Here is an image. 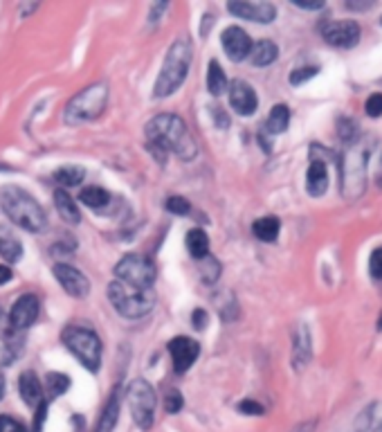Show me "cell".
I'll list each match as a JSON object with an SVG mask.
<instances>
[{"instance_id":"5bb4252c","label":"cell","mask_w":382,"mask_h":432,"mask_svg":"<svg viewBox=\"0 0 382 432\" xmlns=\"http://www.w3.org/2000/svg\"><path fill=\"white\" fill-rule=\"evenodd\" d=\"M54 277L63 286V291L72 297H86L88 293H91V282L86 280V275L68 264H56Z\"/></svg>"},{"instance_id":"74e56055","label":"cell","mask_w":382,"mask_h":432,"mask_svg":"<svg viewBox=\"0 0 382 432\" xmlns=\"http://www.w3.org/2000/svg\"><path fill=\"white\" fill-rule=\"evenodd\" d=\"M239 410L243 414H252V417H261V414L265 412L263 410V405L261 403H256V401H252V398H246V401H241L239 403Z\"/></svg>"},{"instance_id":"d6a6232c","label":"cell","mask_w":382,"mask_h":432,"mask_svg":"<svg viewBox=\"0 0 382 432\" xmlns=\"http://www.w3.org/2000/svg\"><path fill=\"white\" fill-rule=\"evenodd\" d=\"M182 405H184L182 394L178 392L176 387H169L167 392H165V412H169V414H178V412L182 410Z\"/></svg>"},{"instance_id":"f1b7e54d","label":"cell","mask_w":382,"mask_h":432,"mask_svg":"<svg viewBox=\"0 0 382 432\" xmlns=\"http://www.w3.org/2000/svg\"><path fill=\"white\" fill-rule=\"evenodd\" d=\"M200 277L205 284H216L218 277H221V262L216 257L207 255L205 259H200Z\"/></svg>"},{"instance_id":"60d3db41","label":"cell","mask_w":382,"mask_h":432,"mask_svg":"<svg viewBox=\"0 0 382 432\" xmlns=\"http://www.w3.org/2000/svg\"><path fill=\"white\" fill-rule=\"evenodd\" d=\"M211 115H214L216 126H221V128H227V126H230V117L225 115V111L221 109V106H211Z\"/></svg>"},{"instance_id":"83f0119b","label":"cell","mask_w":382,"mask_h":432,"mask_svg":"<svg viewBox=\"0 0 382 432\" xmlns=\"http://www.w3.org/2000/svg\"><path fill=\"white\" fill-rule=\"evenodd\" d=\"M117 417H119V394L112 392L110 401H108V405H106V410L102 414V421H99L97 432H110L112 428H115Z\"/></svg>"},{"instance_id":"f546056e","label":"cell","mask_w":382,"mask_h":432,"mask_svg":"<svg viewBox=\"0 0 382 432\" xmlns=\"http://www.w3.org/2000/svg\"><path fill=\"white\" fill-rule=\"evenodd\" d=\"M0 255H3L5 262L14 264L23 257V246L12 236H5V239H0Z\"/></svg>"},{"instance_id":"9c48e42d","label":"cell","mask_w":382,"mask_h":432,"mask_svg":"<svg viewBox=\"0 0 382 432\" xmlns=\"http://www.w3.org/2000/svg\"><path fill=\"white\" fill-rule=\"evenodd\" d=\"M126 396H128V410H131L135 426L140 430H149L153 426V419H156V405H158V398H156V392H153L151 383H146L144 378L131 380L128 383Z\"/></svg>"},{"instance_id":"681fc988","label":"cell","mask_w":382,"mask_h":432,"mask_svg":"<svg viewBox=\"0 0 382 432\" xmlns=\"http://www.w3.org/2000/svg\"><path fill=\"white\" fill-rule=\"evenodd\" d=\"M378 329L382 331V313H380V317H378Z\"/></svg>"},{"instance_id":"30bf717a","label":"cell","mask_w":382,"mask_h":432,"mask_svg":"<svg viewBox=\"0 0 382 432\" xmlns=\"http://www.w3.org/2000/svg\"><path fill=\"white\" fill-rule=\"evenodd\" d=\"M324 41L339 50H351L360 43V25L355 21H329L320 27Z\"/></svg>"},{"instance_id":"8992f818","label":"cell","mask_w":382,"mask_h":432,"mask_svg":"<svg viewBox=\"0 0 382 432\" xmlns=\"http://www.w3.org/2000/svg\"><path fill=\"white\" fill-rule=\"evenodd\" d=\"M108 299L115 306V311L121 317H126V320H140V317L149 315L153 311V306H156V293H153V288L140 291L126 286L121 282L108 284Z\"/></svg>"},{"instance_id":"1f68e13d","label":"cell","mask_w":382,"mask_h":432,"mask_svg":"<svg viewBox=\"0 0 382 432\" xmlns=\"http://www.w3.org/2000/svg\"><path fill=\"white\" fill-rule=\"evenodd\" d=\"M337 133H339V140H342L344 144H351V142L357 140V137H360V128H357V122L355 120L342 117V120H339Z\"/></svg>"},{"instance_id":"7c38bea8","label":"cell","mask_w":382,"mask_h":432,"mask_svg":"<svg viewBox=\"0 0 382 432\" xmlns=\"http://www.w3.org/2000/svg\"><path fill=\"white\" fill-rule=\"evenodd\" d=\"M169 354L174 358V370L176 374H184L189 367L196 363V358L200 354V345L193 338L187 336H178L169 342Z\"/></svg>"},{"instance_id":"9a60e30c","label":"cell","mask_w":382,"mask_h":432,"mask_svg":"<svg viewBox=\"0 0 382 432\" xmlns=\"http://www.w3.org/2000/svg\"><path fill=\"white\" fill-rule=\"evenodd\" d=\"M227 12L237 19L254 21V23H272L277 16V7L270 3H246V0H237V3H227Z\"/></svg>"},{"instance_id":"bcb514c9","label":"cell","mask_w":382,"mask_h":432,"mask_svg":"<svg viewBox=\"0 0 382 432\" xmlns=\"http://www.w3.org/2000/svg\"><path fill=\"white\" fill-rule=\"evenodd\" d=\"M211 23H214V19H211V14H207V16H205V25L200 27V36H207V32H209V27H211Z\"/></svg>"},{"instance_id":"d4e9b609","label":"cell","mask_w":382,"mask_h":432,"mask_svg":"<svg viewBox=\"0 0 382 432\" xmlns=\"http://www.w3.org/2000/svg\"><path fill=\"white\" fill-rule=\"evenodd\" d=\"M187 250L193 259H205L209 255V239L202 230H189L187 234Z\"/></svg>"},{"instance_id":"7402d4cb","label":"cell","mask_w":382,"mask_h":432,"mask_svg":"<svg viewBox=\"0 0 382 432\" xmlns=\"http://www.w3.org/2000/svg\"><path fill=\"white\" fill-rule=\"evenodd\" d=\"M54 203H56V209H59V214L63 216V221H68V223H79L81 221V214H79L77 203H75V198H72L66 190H56L54 192Z\"/></svg>"},{"instance_id":"f907efd6","label":"cell","mask_w":382,"mask_h":432,"mask_svg":"<svg viewBox=\"0 0 382 432\" xmlns=\"http://www.w3.org/2000/svg\"><path fill=\"white\" fill-rule=\"evenodd\" d=\"M0 317H3V308H0Z\"/></svg>"},{"instance_id":"5b68a950","label":"cell","mask_w":382,"mask_h":432,"mask_svg":"<svg viewBox=\"0 0 382 432\" xmlns=\"http://www.w3.org/2000/svg\"><path fill=\"white\" fill-rule=\"evenodd\" d=\"M108 86L106 84H93L84 88L81 93H77L66 106V113H63V120H66L68 126H79L84 122H93L102 115L108 106Z\"/></svg>"},{"instance_id":"7dc6e473","label":"cell","mask_w":382,"mask_h":432,"mask_svg":"<svg viewBox=\"0 0 382 432\" xmlns=\"http://www.w3.org/2000/svg\"><path fill=\"white\" fill-rule=\"evenodd\" d=\"M5 394V378H3V374H0V398H3Z\"/></svg>"},{"instance_id":"7bdbcfd3","label":"cell","mask_w":382,"mask_h":432,"mask_svg":"<svg viewBox=\"0 0 382 432\" xmlns=\"http://www.w3.org/2000/svg\"><path fill=\"white\" fill-rule=\"evenodd\" d=\"M10 280H12V268L0 264V286H3V284H7Z\"/></svg>"},{"instance_id":"2e32d148","label":"cell","mask_w":382,"mask_h":432,"mask_svg":"<svg viewBox=\"0 0 382 432\" xmlns=\"http://www.w3.org/2000/svg\"><path fill=\"white\" fill-rule=\"evenodd\" d=\"M223 47H225V52L227 56H230L232 61H243V59H248L250 56V50H252V38L246 30H241L237 25H232V27H227L223 32Z\"/></svg>"},{"instance_id":"b9f144b4","label":"cell","mask_w":382,"mask_h":432,"mask_svg":"<svg viewBox=\"0 0 382 432\" xmlns=\"http://www.w3.org/2000/svg\"><path fill=\"white\" fill-rule=\"evenodd\" d=\"M45 412H47V401H43V403H40V405H38V410H36V419H34V432H40V430H43Z\"/></svg>"},{"instance_id":"ba28073f","label":"cell","mask_w":382,"mask_h":432,"mask_svg":"<svg viewBox=\"0 0 382 432\" xmlns=\"http://www.w3.org/2000/svg\"><path fill=\"white\" fill-rule=\"evenodd\" d=\"M115 277L117 282L126 284V286L131 288L149 291L153 288V284H156L158 268L153 264V259L146 255H126L124 259H119V264L115 266Z\"/></svg>"},{"instance_id":"4dcf8cb0","label":"cell","mask_w":382,"mask_h":432,"mask_svg":"<svg viewBox=\"0 0 382 432\" xmlns=\"http://www.w3.org/2000/svg\"><path fill=\"white\" fill-rule=\"evenodd\" d=\"M68 387H70V378L66 374H54V372L47 374V394H50V398L66 394Z\"/></svg>"},{"instance_id":"cb8c5ba5","label":"cell","mask_w":382,"mask_h":432,"mask_svg":"<svg viewBox=\"0 0 382 432\" xmlns=\"http://www.w3.org/2000/svg\"><path fill=\"white\" fill-rule=\"evenodd\" d=\"M227 88H230V84H227V75L225 70L221 68V63H218L216 59L209 61V68H207V91L211 95H223Z\"/></svg>"},{"instance_id":"c3c4849f","label":"cell","mask_w":382,"mask_h":432,"mask_svg":"<svg viewBox=\"0 0 382 432\" xmlns=\"http://www.w3.org/2000/svg\"><path fill=\"white\" fill-rule=\"evenodd\" d=\"M367 432H382V423H380V426H376V428H371V430H367Z\"/></svg>"},{"instance_id":"7a4b0ae2","label":"cell","mask_w":382,"mask_h":432,"mask_svg":"<svg viewBox=\"0 0 382 432\" xmlns=\"http://www.w3.org/2000/svg\"><path fill=\"white\" fill-rule=\"evenodd\" d=\"M0 207H3L5 214L10 216V221L23 227V230H27V232L45 230L47 218H45L43 207L34 201L32 194L21 190V187H16V185L3 187V190H0Z\"/></svg>"},{"instance_id":"484cf974","label":"cell","mask_w":382,"mask_h":432,"mask_svg":"<svg viewBox=\"0 0 382 432\" xmlns=\"http://www.w3.org/2000/svg\"><path fill=\"white\" fill-rule=\"evenodd\" d=\"M84 176H86L84 167H75V165H68V167H61L54 171V181H56V185H61L63 190H66V187L79 185L84 181Z\"/></svg>"},{"instance_id":"e575fe53","label":"cell","mask_w":382,"mask_h":432,"mask_svg":"<svg viewBox=\"0 0 382 432\" xmlns=\"http://www.w3.org/2000/svg\"><path fill=\"white\" fill-rule=\"evenodd\" d=\"M167 209L171 212V214H178V216H184V214H189V201L182 198V196H171L167 201Z\"/></svg>"},{"instance_id":"52a82bcc","label":"cell","mask_w":382,"mask_h":432,"mask_svg":"<svg viewBox=\"0 0 382 432\" xmlns=\"http://www.w3.org/2000/svg\"><path fill=\"white\" fill-rule=\"evenodd\" d=\"M63 345L68 347V352L77 358V361L86 367V370L97 372L102 367V340L95 331L86 327H66L61 333Z\"/></svg>"},{"instance_id":"e0dca14e","label":"cell","mask_w":382,"mask_h":432,"mask_svg":"<svg viewBox=\"0 0 382 432\" xmlns=\"http://www.w3.org/2000/svg\"><path fill=\"white\" fill-rule=\"evenodd\" d=\"M313 358V342H311V329L304 322H299L292 333V367L299 372L311 363Z\"/></svg>"},{"instance_id":"603a6c76","label":"cell","mask_w":382,"mask_h":432,"mask_svg":"<svg viewBox=\"0 0 382 432\" xmlns=\"http://www.w3.org/2000/svg\"><path fill=\"white\" fill-rule=\"evenodd\" d=\"M290 124V111L286 104H277L272 106L270 115H267V122H265V131L270 135H279L288 128Z\"/></svg>"},{"instance_id":"4fadbf2b","label":"cell","mask_w":382,"mask_h":432,"mask_svg":"<svg viewBox=\"0 0 382 432\" xmlns=\"http://www.w3.org/2000/svg\"><path fill=\"white\" fill-rule=\"evenodd\" d=\"M40 313V302L36 295H21L14 302L12 311H10V324L14 329H27L36 322V317Z\"/></svg>"},{"instance_id":"ac0fdd59","label":"cell","mask_w":382,"mask_h":432,"mask_svg":"<svg viewBox=\"0 0 382 432\" xmlns=\"http://www.w3.org/2000/svg\"><path fill=\"white\" fill-rule=\"evenodd\" d=\"M329 190V167L326 162L322 158H313L311 167H308V174H306V192L311 194V196L320 198L324 196Z\"/></svg>"},{"instance_id":"8fae6325","label":"cell","mask_w":382,"mask_h":432,"mask_svg":"<svg viewBox=\"0 0 382 432\" xmlns=\"http://www.w3.org/2000/svg\"><path fill=\"white\" fill-rule=\"evenodd\" d=\"M227 93H230V106L239 113V115L250 117V115H254L256 113L259 97L254 93V88H252L248 81H243V79L232 81L230 88H227Z\"/></svg>"},{"instance_id":"d6986e66","label":"cell","mask_w":382,"mask_h":432,"mask_svg":"<svg viewBox=\"0 0 382 432\" xmlns=\"http://www.w3.org/2000/svg\"><path fill=\"white\" fill-rule=\"evenodd\" d=\"M19 392H21V398L29 407H38L40 403L45 401V398H43V385H40V380H38V376L34 372H23L21 374Z\"/></svg>"},{"instance_id":"836d02e7","label":"cell","mask_w":382,"mask_h":432,"mask_svg":"<svg viewBox=\"0 0 382 432\" xmlns=\"http://www.w3.org/2000/svg\"><path fill=\"white\" fill-rule=\"evenodd\" d=\"M317 72H320V68H315V66L297 68L295 72H290V84L292 86H302V84H306L308 79H313Z\"/></svg>"},{"instance_id":"44dd1931","label":"cell","mask_w":382,"mask_h":432,"mask_svg":"<svg viewBox=\"0 0 382 432\" xmlns=\"http://www.w3.org/2000/svg\"><path fill=\"white\" fill-rule=\"evenodd\" d=\"M279 230H281V221L277 216H263V218H259V221H254V225H252V232H254L256 239L265 241V243L277 241Z\"/></svg>"},{"instance_id":"277c9868","label":"cell","mask_w":382,"mask_h":432,"mask_svg":"<svg viewBox=\"0 0 382 432\" xmlns=\"http://www.w3.org/2000/svg\"><path fill=\"white\" fill-rule=\"evenodd\" d=\"M367 160H369V142L357 137L355 142L346 144L342 153V194L344 198H360L367 187Z\"/></svg>"},{"instance_id":"f6af8a7d","label":"cell","mask_w":382,"mask_h":432,"mask_svg":"<svg viewBox=\"0 0 382 432\" xmlns=\"http://www.w3.org/2000/svg\"><path fill=\"white\" fill-rule=\"evenodd\" d=\"M346 7L348 10H369V7H373V3H346Z\"/></svg>"},{"instance_id":"4316f807","label":"cell","mask_w":382,"mask_h":432,"mask_svg":"<svg viewBox=\"0 0 382 432\" xmlns=\"http://www.w3.org/2000/svg\"><path fill=\"white\" fill-rule=\"evenodd\" d=\"M79 201L84 203V205L93 207V209H102V207L108 205L110 194L106 190H102V187H86V190L79 194Z\"/></svg>"},{"instance_id":"f35d334b","label":"cell","mask_w":382,"mask_h":432,"mask_svg":"<svg viewBox=\"0 0 382 432\" xmlns=\"http://www.w3.org/2000/svg\"><path fill=\"white\" fill-rule=\"evenodd\" d=\"M0 432H25V428L16 419L7 417V414H0Z\"/></svg>"},{"instance_id":"ee69618b","label":"cell","mask_w":382,"mask_h":432,"mask_svg":"<svg viewBox=\"0 0 382 432\" xmlns=\"http://www.w3.org/2000/svg\"><path fill=\"white\" fill-rule=\"evenodd\" d=\"M295 7H299V10H322L324 3H299V0H295Z\"/></svg>"},{"instance_id":"6da1fadb","label":"cell","mask_w":382,"mask_h":432,"mask_svg":"<svg viewBox=\"0 0 382 432\" xmlns=\"http://www.w3.org/2000/svg\"><path fill=\"white\" fill-rule=\"evenodd\" d=\"M146 140L158 149L162 156L167 158V153H174L180 160L189 162L198 156V144L189 133V128L182 122V117L174 115V113H160L146 124Z\"/></svg>"},{"instance_id":"d590c367","label":"cell","mask_w":382,"mask_h":432,"mask_svg":"<svg viewBox=\"0 0 382 432\" xmlns=\"http://www.w3.org/2000/svg\"><path fill=\"white\" fill-rule=\"evenodd\" d=\"M369 273H371L373 280H382V248H378V250H373V252H371Z\"/></svg>"},{"instance_id":"ab89813d","label":"cell","mask_w":382,"mask_h":432,"mask_svg":"<svg viewBox=\"0 0 382 432\" xmlns=\"http://www.w3.org/2000/svg\"><path fill=\"white\" fill-rule=\"evenodd\" d=\"M191 322H193V329H205L207 327V322H209V315H207V311H202V308H196V311H193V315H191Z\"/></svg>"},{"instance_id":"3957f363","label":"cell","mask_w":382,"mask_h":432,"mask_svg":"<svg viewBox=\"0 0 382 432\" xmlns=\"http://www.w3.org/2000/svg\"><path fill=\"white\" fill-rule=\"evenodd\" d=\"M191 59H193V50H191L189 38H182V36L176 38L165 56V63H162V70L156 79V88H153V95H156L158 100L174 95L178 88L184 84V79L191 68Z\"/></svg>"},{"instance_id":"8d00e7d4","label":"cell","mask_w":382,"mask_h":432,"mask_svg":"<svg viewBox=\"0 0 382 432\" xmlns=\"http://www.w3.org/2000/svg\"><path fill=\"white\" fill-rule=\"evenodd\" d=\"M364 109H367L369 117H380L382 115V95L380 93L371 95L367 100V104H364Z\"/></svg>"},{"instance_id":"ffe728a7","label":"cell","mask_w":382,"mask_h":432,"mask_svg":"<svg viewBox=\"0 0 382 432\" xmlns=\"http://www.w3.org/2000/svg\"><path fill=\"white\" fill-rule=\"evenodd\" d=\"M277 56H279V47L277 43H272V41H259L250 50V61L259 68L270 66V63L277 61Z\"/></svg>"}]
</instances>
